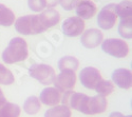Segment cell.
I'll use <instances>...</instances> for the list:
<instances>
[{
    "instance_id": "obj_1",
    "label": "cell",
    "mask_w": 132,
    "mask_h": 117,
    "mask_svg": "<svg viewBox=\"0 0 132 117\" xmlns=\"http://www.w3.org/2000/svg\"><path fill=\"white\" fill-rule=\"evenodd\" d=\"M28 43L23 38L15 37L9 42L2 53V59L7 65L22 62L28 58Z\"/></svg>"
},
{
    "instance_id": "obj_2",
    "label": "cell",
    "mask_w": 132,
    "mask_h": 117,
    "mask_svg": "<svg viewBox=\"0 0 132 117\" xmlns=\"http://www.w3.org/2000/svg\"><path fill=\"white\" fill-rule=\"evenodd\" d=\"M15 29L22 35H37L47 31L40 22L37 15H27L19 17L15 21Z\"/></svg>"
},
{
    "instance_id": "obj_3",
    "label": "cell",
    "mask_w": 132,
    "mask_h": 117,
    "mask_svg": "<svg viewBox=\"0 0 132 117\" xmlns=\"http://www.w3.org/2000/svg\"><path fill=\"white\" fill-rule=\"evenodd\" d=\"M102 50L106 54L116 58H124L129 53V47L122 39L109 38L105 39L102 42Z\"/></svg>"
},
{
    "instance_id": "obj_4",
    "label": "cell",
    "mask_w": 132,
    "mask_h": 117,
    "mask_svg": "<svg viewBox=\"0 0 132 117\" xmlns=\"http://www.w3.org/2000/svg\"><path fill=\"white\" fill-rule=\"evenodd\" d=\"M29 74L31 77L41 82L42 84L53 83L55 76H56L54 69L51 66L45 65V63H35V65H32L31 68L29 69Z\"/></svg>"
},
{
    "instance_id": "obj_5",
    "label": "cell",
    "mask_w": 132,
    "mask_h": 117,
    "mask_svg": "<svg viewBox=\"0 0 132 117\" xmlns=\"http://www.w3.org/2000/svg\"><path fill=\"white\" fill-rule=\"evenodd\" d=\"M114 3H110L104 6L97 15V24L103 30H110L116 22L117 15Z\"/></svg>"
},
{
    "instance_id": "obj_6",
    "label": "cell",
    "mask_w": 132,
    "mask_h": 117,
    "mask_svg": "<svg viewBox=\"0 0 132 117\" xmlns=\"http://www.w3.org/2000/svg\"><path fill=\"white\" fill-rule=\"evenodd\" d=\"M76 83V74L74 71L71 70H63L60 71V73L57 76H55L54 84L60 93H63L65 91L73 90Z\"/></svg>"
},
{
    "instance_id": "obj_7",
    "label": "cell",
    "mask_w": 132,
    "mask_h": 117,
    "mask_svg": "<svg viewBox=\"0 0 132 117\" xmlns=\"http://www.w3.org/2000/svg\"><path fill=\"white\" fill-rule=\"evenodd\" d=\"M102 79L100 71L93 67H87L82 69L79 73V80L81 84L89 90H94L96 84Z\"/></svg>"
},
{
    "instance_id": "obj_8",
    "label": "cell",
    "mask_w": 132,
    "mask_h": 117,
    "mask_svg": "<svg viewBox=\"0 0 132 117\" xmlns=\"http://www.w3.org/2000/svg\"><path fill=\"white\" fill-rule=\"evenodd\" d=\"M61 29H62V33L65 36L76 37L82 34L85 30V22L79 17H70L62 22Z\"/></svg>"
},
{
    "instance_id": "obj_9",
    "label": "cell",
    "mask_w": 132,
    "mask_h": 117,
    "mask_svg": "<svg viewBox=\"0 0 132 117\" xmlns=\"http://www.w3.org/2000/svg\"><path fill=\"white\" fill-rule=\"evenodd\" d=\"M107 99L104 96L97 95V96L89 97L88 101L86 102L85 109L82 111L84 114L86 115H95V114H101L106 111L107 109Z\"/></svg>"
},
{
    "instance_id": "obj_10",
    "label": "cell",
    "mask_w": 132,
    "mask_h": 117,
    "mask_svg": "<svg viewBox=\"0 0 132 117\" xmlns=\"http://www.w3.org/2000/svg\"><path fill=\"white\" fill-rule=\"evenodd\" d=\"M104 40L103 33L97 29H89L82 32L80 42L81 44L87 49H94L100 46Z\"/></svg>"
},
{
    "instance_id": "obj_11",
    "label": "cell",
    "mask_w": 132,
    "mask_h": 117,
    "mask_svg": "<svg viewBox=\"0 0 132 117\" xmlns=\"http://www.w3.org/2000/svg\"><path fill=\"white\" fill-rule=\"evenodd\" d=\"M76 15L80 19H91L97 12L96 4L92 0H78L75 6Z\"/></svg>"
},
{
    "instance_id": "obj_12",
    "label": "cell",
    "mask_w": 132,
    "mask_h": 117,
    "mask_svg": "<svg viewBox=\"0 0 132 117\" xmlns=\"http://www.w3.org/2000/svg\"><path fill=\"white\" fill-rule=\"evenodd\" d=\"M112 80L120 89L129 90L132 86V73L127 69H117L112 73Z\"/></svg>"
},
{
    "instance_id": "obj_13",
    "label": "cell",
    "mask_w": 132,
    "mask_h": 117,
    "mask_svg": "<svg viewBox=\"0 0 132 117\" xmlns=\"http://www.w3.org/2000/svg\"><path fill=\"white\" fill-rule=\"evenodd\" d=\"M39 100L46 105L54 107V105H57L60 102L61 93L56 88H51V87L45 88L40 93Z\"/></svg>"
},
{
    "instance_id": "obj_14",
    "label": "cell",
    "mask_w": 132,
    "mask_h": 117,
    "mask_svg": "<svg viewBox=\"0 0 132 117\" xmlns=\"http://www.w3.org/2000/svg\"><path fill=\"white\" fill-rule=\"evenodd\" d=\"M41 24L45 26L46 30L56 25L59 22V13L55 8H47L46 11H42L41 14L38 16Z\"/></svg>"
},
{
    "instance_id": "obj_15",
    "label": "cell",
    "mask_w": 132,
    "mask_h": 117,
    "mask_svg": "<svg viewBox=\"0 0 132 117\" xmlns=\"http://www.w3.org/2000/svg\"><path fill=\"white\" fill-rule=\"evenodd\" d=\"M20 108L17 104L7 102V100L0 104V117H19Z\"/></svg>"
},
{
    "instance_id": "obj_16",
    "label": "cell",
    "mask_w": 132,
    "mask_h": 117,
    "mask_svg": "<svg viewBox=\"0 0 132 117\" xmlns=\"http://www.w3.org/2000/svg\"><path fill=\"white\" fill-rule=\"evenodd\" d=\"M15 21V14L3 4H0V26H11Z\"/></svg>"
},
{
    "instance_id": "obj_17",
    "label": "cell",
    "mask_w": 132,
    "mask_h": 117,
    "mask_svg": "<svg viewBox=\"0 0 132 117\" xmlns=\"http://www.w3.org/2000/svg\"><path fill=\"white\" fill-rule=\"evenodd\" d=\"M72 113L70 108L67 105L61 104V105H54L53 108L47 110L45 113V117H71Z\"/></svg>"
},
{
    "instance_id": "obj_18",
    "label": "cell",
    "mask_w": 132,
    "mask_h": 117,
    "mask_svg": "<svg viewBox=\"0 0 132 117\" xmlns=\"http://www.w3.org/2000/svg\"><path fill=\"white\" fill-rule=\"evenodd\" d=\"M115 11L116 15L120 19H126V18H131L132 16V3L131 0H125V1L119 2L118 4L115 5Z\"/></svg>"
},
{
    "instance_id": "obj_19",
    "label": "cell",
    "mask_w": 132,
    "mask_h": 117,
    "mask_svg": "<svg viewBox=\"0 0 132 117\" xmlns=\"http://www.w3.org/2000/svg\"><path fill=\"white\" fill-rule=\"evenodd\" d=\"M41 103L40 100L36 96H31L27 98V100L23 103V110L29 115H35L40 111Z\"/></svg>"
},
{
    "instance_id": "obj_20",
    "label": "cell",
    "mask_w": 132,
    "mask_h": 117,
    "mask_svg": "<svg viewBox=\"0 0 132 117\" xmlns=\"http://www.w3.org/2000/svg\"><path fill=\"white\" fill-rule=\"evenodd\" d=\"M79 61L73 56H64L60 58L58 61V69L60 71L63 70H71V71H76L78 69Z\"/></svg>"
},
{
    "instance_id": "obj_21",
    "label": "cell",
    "mask_w": 132,
    "mask_h": 117,
    "mask_svg": "<svg viewBox=\"0 0 132 117\" xmlns=\"http://www.w3.org/2000/svg\"><path fill=\"white\" fill-rule=\"evenodd\" d=\"M96 91V93L101 96L107 97L114 91V84L109 81V80H105V79H101L98 81V83L96 84V87L94 89Z\"/></svg>"
},
{
    "instance_id": "obj_22",
    "label": "cell",
    "mask_w": 132,
    "mask_h": 117,
    "mask_svg": "<svg viewBox=\"0 0 132 117\" xmlns=\"http://www.w3.org/2000/svg\"><path fill=\"white\" fill-rule=\"evenodd\" d=\"M118 34L125 39L132 38V19L131 18L120 19V22L118 25Z\"/></svg>"
},
{
    "instance_id": "obj_23",
    "label": "cell",
    "mask_w": 132,
    "mask_h": 117,
    "mask_svg": "<svg viewBox=\"0 0 132 117\" xmlns=\"http://www.w3.org/2000/svg\"><path fill=\"white\" fill-rule=\"evenodd\" d=\"M14 81H15V78L13 73L0 63V84L9 86V84H12Z\"/></svg>"
},
{
    "instance_id": "obj_24",
    "label": "cell",
    "mask_w": 132,
    "mask_h": 117,
    "mask_svg": "<svg viewBox=\"0 0 132 117\" xmlns=\"http://www.w3.org/2000/svg\"><path fill=\"white\" fill-rule=\"evenodd\" d=\"M28 5L33 12H42L46 8V0H28Z\"/></svg>"
},
{
    "instance_id": "obj_25",
    "label": "cell",
    "mask_w": 132,
    "mask_h": 117,
    "mask_svg": "<svg viewBox=\"0 0 132 117\" xmlns=\"http://www.w3.org/2000/svg\"><path fill=\"white\" fill-rule=\"evenodd\" d=\"M77 2L78 0H59L60 5L65 11H72L73 8H75Z\"/></svg>"
},
{
    "instance_id": "obj_26",
    "label": "cell",
    "mask_w": 132,
    "mask_h": 117,
    "mask_svg": "<svg viewBox=\"0 0 132 117\" xmlns=\"http://www.w3.org/2000/svg\"><path fill=\"white\" fill-rule=\"evenodd\" d=\"M59 3V0H46V5L49 8H53Z\"/></svg>"
},
{
    "instance_id": "obj_27",
    "label": "cell",
    "mask_w": 132,
    "mask_h": 117,
    "mask_svg": "<svg viewBox=\"0 0 132 117\" xmlns=\"http://www.w3.org/2000/svg\"><path fill=\"white\" fill-rule=\"evenodd\" d=\"M109 117H124V115L122 113H119V112H112L109 115Z\"/></svg>"
},
{
    "instance_id": "obj_28",
    "label": "cell",
    "mask_w": 132,
    "mask_h": 117,
    "mask_svg": "<svg viewBox=\"0 0 132 117\" xmlns=\"http://www.w3.org/2000/svg\"><path fill=\"white\" fill-rule=\"evenodd\" d=\"M5 101H6V98L4 97V95H3L2 91H1V89H0V104L3 103V102H5Z\"/></svg>"
},
{
    "instance_id": "obj_29",
    "label": "cell",
    "mask_w": 132,
    "mask_h": 117,
    "mask_svg": "<svg viewBox=\"0 0 132 117\" xmlns=\"http://www.w3.org/2000/svg\"><path fill=\"white\" fill-rule=\"evenodd\" d=\"M124 117H132L131 115H128V116H124Z\"/></svg>"
}]
</instances>
